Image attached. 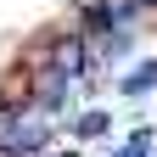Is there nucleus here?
<instances>
[{"mask_svg":"<svg viewBox=\"0 0 157 157\" xmlns=\"http://www.w3.org/2000/svg\"><path fill=\"white\" fill-rule=\"evenodd\" d=\"M118 90L135 95V101H140V95H151V90H157V56H135V67L118 78Z\"/></svg>","mask_w":157,"mask_h":157,"instance_id":"obj_1","label":"nucleus"},{"mask_svg":"<svg viewBox=\"0 0 157 157\" xmlns=\"http://www.w3.org/2000/svg\"><path fill=\"white\" fill-rule=\"evenodd\" d=\"M67 129H73V140L90 146V140H107V135H112V118H107V107H90V112H78Z\"/></svg>","mask_w":157,"mask_h":157,"instance_id":"obj_2","label":"nucleus"}]
</instances>
